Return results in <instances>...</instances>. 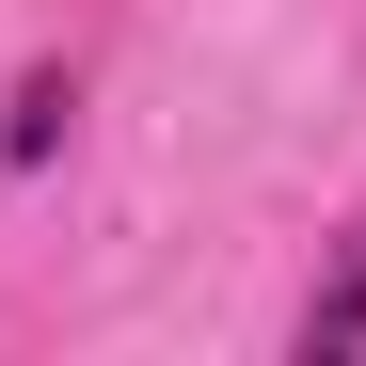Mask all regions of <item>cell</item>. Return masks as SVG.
<instances>
[{"instance_id": "1", "label": "cell", "mask_w": 366, "mask_h": 366, "mask_svg": "<svg viewBox=\"0 0 366 366\" xmlns=\"http://www.w3.org/2000/svg\"><path fill=\"white\" fill-rule=\"evenodd\" d=\"M366 350V223H350V255L319 271V302H302V366H350Z\"/></svg>"}, {"instance_id": "2", "label": "cell", "mask_w": 366, "mask_h": 366, "mask_svg": "<svg viewBox=\"0 0 366 366\" xmlns=\"http://www.w3.org/2000/svg\"><path fill=\"white\" fill-rule=\"evenodd\" d=\"M64 112H80V96H64V64H32V80H16V112H0V159L32 175L48 144H64Z\"/></svg>"}]
</instances>
